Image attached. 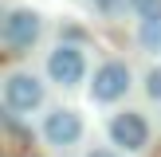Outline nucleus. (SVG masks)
Segmentation results:
<instances>
[{"label":"nucleus","mask_w":161,"mask_h":157,"mask_svg":"<svg viewBox=\"0 0 161 157\" xmlns=\"http://www.w3.org/2000/svg\"><path fill=\"white\" fill-rule=\"evenodd\" d=\"M138 43L146 47V51L161 55V20H142V28H138Z\"/></svg>","instance_id":"nucleus-7"},{"label":"nucleus","mask_w":161,"mask_h":157,"mask_svg":"<svg viewBox=\"0 0 161 157\" xmlns=\"http://www.w3.org/2000/svg\"><path fill=\"white\" fill-rule=\"evenodd\" d=\"M39 12L36 8H12V12L4 16V24H0V39H4V47L12 55H24L31 43L39 39Z\"/></svg>","instance_id":"nucleus-1"},{"label":"nucleus","mask_w":161,"mask_h":157,"mask_svg":"<svg viewBox=\"0 0 161 157\" xmlns=\"http://www.w3.org/2000/svg\"><path fill=\"white\" fill-rule=\"evenodd\" d=\"M43 102V83L31 71H12L4 78V110L8 114H31Z\"/></svg>","instance_id":"nucleus-2"},{"label":"nucleus","mask_w":161,"mask_h":157,"mask_svg":"<svg viewBox=\"0 0 161 157\" xmlns=\"http://www.w3.org/2000/svg\"><path fill=\"white\" fill-rule=\"evenodd\" d=\"M86 157H118V153H114V149H91Z\"/></svg>","instance_id":"nucleus-11"},{"label":"nucleus","mask_w":161,"mask_h":157,"mask_svg":"<svg viewBox=\"0 0 161 157\" xmlns=\"http://www.w3.org/2000/svg\"><path fill=\"white\" fill-rule=\"evenodd\" d=\"M110 141L126 153H142L149 145V122L138 110H122V114L110 118Z\"/></svg>","instance_id":"nucleus-4"},{"label":"nucleus","mask_w":161,"mask_h":157,"mask_svg":"<svg viewBox=\"0 0 161 157\" xmlns=\"http://www.w3.org/2000/svg\"><path fill=\"white\" fill-rule=\"evenodd\" d=\"M118 4H130V0H98L102 12H118Z\"/></svg>","instance_id":"nucleus-10"},{"label":"nucleus","mask_w":161,"mask_h":157,"mask_svg":"<svg viewBox=\"0 0 161 157\" xmlns=\"http://www.w3.org/2000/svg\"><path fill=\"white\" fill-rule=\"evenodd\" d=\"M146 94H149L153 102H161V67H153V71L146 75Z\"/></svg>","instance_id":"nucleus-9"},{"label":"nucleus","mask_w":161,"mask_h":157,"mask_svg":"<svg viewBox=\"0 0 161 157\" xmlns=\"http://www.w3.org/2000/svg\"><path fill=\"white\" fill-rule=\"evenodd\" d=\"M126 90H130V67H126V63L106 59L94 71V83H91V98L94 102H118Z\"/></svg>","instance_id":"nucleus-5"},{"label":"nucleus","mask_w":161,"mask_h":157,"mask_svg":"<svg viewBox=\"0 0 161 157\" xmlns=\"http://www.w3.org/2000/svg\"><path fill=\"white\" fill-rule=\"evenodd\" d=\"M43 138L47 145H75L79 138H83V118H79V110L71 106H55L51 114L43 118Z\"/></svg>","instance_id":"nucleus-6"},{"label":"nucleus","mask_w":161,"mask_h":157,"mask_svg":"<svg viewBox=\"0 0 161 157\" xmlns=\"http://www.w3.org/2000/svg\"><path fill=\"white\" fill-rule=\"evenodd\" d=\"M47 75H51V83H59V86H79L86 78V55H83V47L59 43L51 55H47Z\"/></svg>","instance_id":"nucleus-3"},{"label":"nucleus","mask_w":161,"mask_h":157,"mask_svg":"<svg viewBox=\"0 0 161 157\" xmlns=\"http://www.w3.org/2000/svg\"><path fill=\"white\" fill-rule=\"evenodd\" d=\"M138 20H161V0H130Z\"/></svg>","instance_id":"nucleus-8"}]
</instances>
